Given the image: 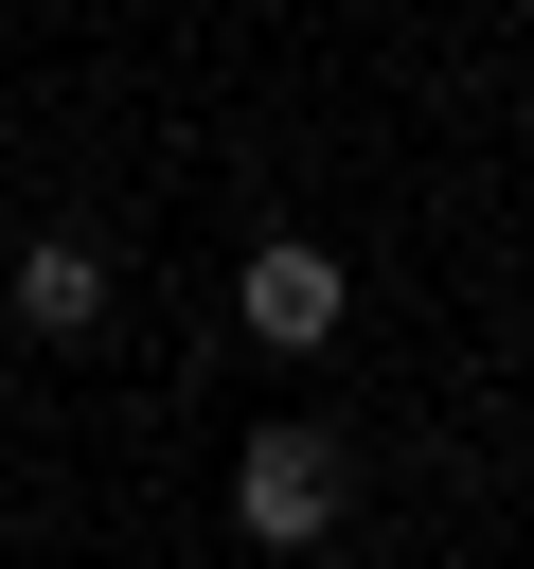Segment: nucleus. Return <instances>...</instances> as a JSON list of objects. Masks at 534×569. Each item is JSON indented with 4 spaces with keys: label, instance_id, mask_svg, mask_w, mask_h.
Masks as SVG:
<instances>
[{
    "label": "nucleus",
    "instance_id": "obj_1",
    "mask_svg": "<svg viewBox=\"0 0 534 569\" xmlns=\"http://www.w3.org/2000/svg\"><path fill=\"white\" fill-rule=\"evenodd\" d=\"M338 516H356V445L338 427H249L231 445V533L249 551H320Z\"/></svg>",
    "mask_w": 534,
    "mask_h": 569
},
{
    "label": "nucleus",
    "instance_id": "obj_2",
    "mask_svg": "<svg viewBox=\"0 0 534 569\" xmlns=\"http://www.w3.org/2000/svg\"><path fill=\"white\" fill-rule=\"evenodd\" d=\"M231 320H249L267 356H338V320H356V267H338L320 231H267V249L231 267Z\"/></svg>",
    "mask_w": 534,
    "mask_h": 569
},
{
    "label": "nucleus",
    "instance_id": "obj_3",
    "mask_svg": "<svg viewBox=\"0 0 534 569\" xmlns=\"http://www.w3.org/2000/svg\"><path fill=\"white\" fill-rule=\"evenodd\" d=\"M0 302H18V338H89V320H107V249H89V231H36V249L0 267Z\"/></svg>",
    "mask_w": 534,
    "mask_h": 569
}]
</instances>
